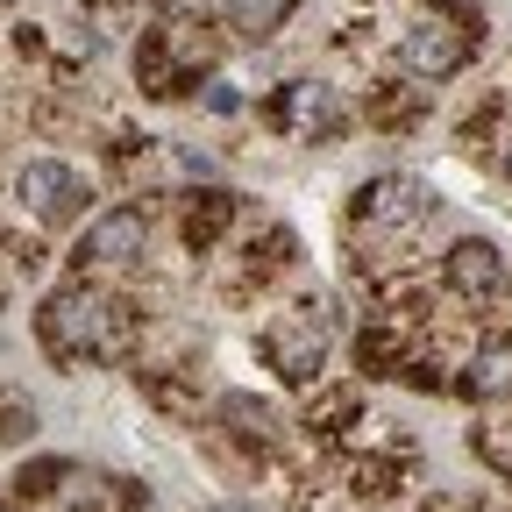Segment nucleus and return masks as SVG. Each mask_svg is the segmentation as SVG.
Segmentation results:
<instances>
[{
	"label": "nucleus",
	"mask_w": 512,
	"mask_h": 512,
	"mask_svg": "<svg viewBox=\"0 0 512 512\" xmlns=\"http://www.w3.org/2000/svg\"><path fill=\"white\" fill-rule=\"evenodd\" d=\"M441 285L448 299H463V306H491L512 292V264H505V249L484 242V235H463L456 249L441 256Z\"/></svg>",
	"instance_id": "obj_5"
},
{
	"label": "nucleus",
	"mask_w": 512,
	"mask_h": 512,
	"mask_svg": "<svg viewBox=\"0 0 512 512\" xmlns=\"http://www.w3.org/2000/svg\"><path fill=\"white\" fill-rule=\"evenodd\" d=\"M470 448H477V463H484V470H498V477H512V413H498V420H484V427L470 434Z\"/></svg>",
	"instance_id": "obj_13"
},
{
	"label": "nucleus",
	"mask_w": 512,
	"mask_h": 512,
	"mask_svg": "<svg viewBox=\"0 0 512 512\" xmlns=\"http://www.w3.org/2000/svg\"><path fill=\"white\" fill-rule=\"evenodd\" d=\"M64 477H72V463H36V470H22V477H15V491H22V498H50Z\"/></svg>",
	"instance_id": "obj_15"
},
{
	"label": "nucleus",
	"mask_w": 512,
	"mask_h": 512,
	"mask_svg": "<svg viewBox=\"0 0 512 512\" xmlns=\"http://www.w3.org/2000/svg\"><path fill=\"white\" fill-rule=\"evenodd\" d=\"M256 349H264V363L285 377V384H313L320 363H328V299H292L264 335H256Z\"/></svg>",
	"instance_id": "obj_3"
},
{
	"label": "nucleus",
	"mask_w": 512,
	"mask_h": 512,
	"mask_svg": "<svg viewBox=\"0 0 512 512\" xmlns=\"http://www.w3.org/2000/svg\"><path fill=\"white\" fill-rule=\"evenodd\" d=\"M434 214V192L420 185V178H370L363 192H356V228H370V235H413L420 221Z\"/></svg>",
	"instance_id": "obj_6"
},
{
	"label": "nucleus",
	"mask_w": 512,
	"mask_h": 512,
	"mask_svg": "<svg viewBox=\"0 0 512 512\" xmlns=\"http://www.w3.org/2000/svg\"><path fill=\"white\" fill-rule=\"evenodd\" d=\"M278 128H292V136H306V143H335L342 136V100L328 86H285Z\"/></svg>",
	"instance_id": "obj_8"
},
{
	"label": "nucleus",
	"mask_w": 512,
	"mask_h": 512,
	"mask_svg": "<svg viewBox=\"0 0 512 512\" xmlns=\"http://www.w3.org/2000/svg\"><path fill=\"white\" fill-rule=\"evenodd\" d=\"M214 512H249V505H214Z\"/></svg>",
	"instance_id": "obj_16"
},
{
	"label": "nucleus",
	"mask_w": 512,
	"mask_h": 512,
	"mask_svg": "<svg viewBox=\"0 0 512 512\" xmlns=\"http://www.w3.org/2000/svg\"><path fill=\"white\" fill-rule=\"evenodd\" d=\"M463 392H477V399H512V328H505V335H491V342H477Z\"/></svg>",
	"instance_id": "obj_9"
},
{
	"label": "nucleus",
	"mask_w": 512,
	"mask_h": 512,
	"mask_svg": "<svg viewBox=\"0 0 512 512\" xmlns=\"http://www.w3.org/2000/svg\"><path fill=\"white\" fill-rule=\"evenodd\" d=\"M470 50H477V15L456 8V0H434V8L406 29L399 64H406L413 79H456L463 64H470Z\"/></svg>",
	"instance_id": "obj_2"
},
{
	"label": "nucleus",
	"mask_w": 512,
	"mask_h": 512,
	"mask_svg": "<svg viewBox=\"0 0 512 512\" xmlns=\"http://www.w3.org/2000/svg\"><path fill=\"white\" fill-rule=\"evenodd\" d=\"M22 434H36V406H22L8 384H0V441H22Z\"/></svg>",
	"instance_id": "obj_14"
},
{
	"label": "nucleus",
	"mask_w": 512,
	"mask_h": 512,
	"mask_svg": "<svg viewBox=\"0 0 512 512\" xmlns=\"http://www.w3.org/2000/svg\"><path fill=\"white\" fill-rule=\"evenodd\" d=\"M136 328H143V313L121 306V299H107V292H93V285H64V292L36 313V335H43V349H50L64 370L100 363V356H128Z\"/></svg>",
	"instance_id": "obj_1"
},
{
	"label": "nucleus",
	"mask_w": 512,
	"mask_h": 512,
	"mask_svg": "<svg viewBox=\"0 0 512 512\" xmlns=\"http://www.w3.org/2000/svg\"><path fill=\"white\" fill-rule=\"evenodd\" d=\"M221 420H228V434L249 441V448H271V441H278V413H271V406H256V399H242V392L221 399Z\"/></svg>",
	"instance_id": "obj_12"
},
{
	"label": "nucleus",
	"mask_w": 512,
	"mask_h": 512,
	"mask_svg": "<svg viewBox=\"0 0 512 512\" xmlns=\"http://www.w3.org/2000/svg\"><path fill=\"white\" fill-rule=\"evenodd\" d=\"M214 15L242 36V43H271L292 15V0H214Z\"/></svg>",
	"instance_id": "obj_10"
},
{
	"label": "nucleus",
	"mask_w": 512,
	"mask_h": 512,
	"mask_svg": "<svg viewBox=\"0 0 512 512\" xmlns=\"http://www.w3.org/2000/svg\"><path fill=\"white\" fill-rule=\"evenodd\" d=\"M143 249H150V214H143V207H114V214H100V221L79 235V264L114 271V264H136Z\"/></svg>",
	"instance_id": "obj_7"
},
{
	"label": "nucleus",
	"mask_w": 512,
	"mask_h": 512,
	"mask_svg": "<svg viewBox=\"0 0 512 512\" xmlns=\"http://www.w3.org/2000/svg\"><path fill=\"white\" fill-rule=\"evenodd\" d=\"M86 200H93V185H86L72 164H57V157H36V164H22V171H15V207H22V214H36L43 228L79 221V214H86Z\"/></svg>",
	"instance_id": "obj_4"
},
{
	"label": "nucleus",
	"mask_w": 512,
	"mask_h": 512,
	"mask_svg": "<svg viewBox=\"0 0 512 512\" xmlns=\"http://www.w3.org/2000/svg\"><path fill=\"white\" fill-rule=\"evenodd\" d=\"M235 214H242V207H235V192H200V200L185 207V249H200V256H207Z\"/></svg>",
	"instance_id": "obj_11"
}]
</instances>
